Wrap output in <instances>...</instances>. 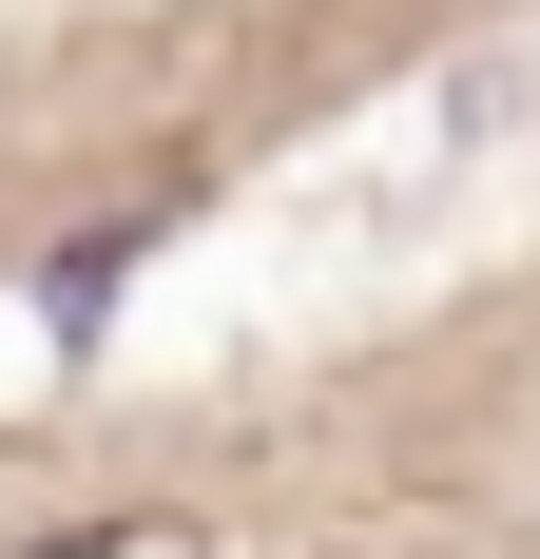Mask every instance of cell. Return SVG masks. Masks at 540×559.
Wrapping results in <instances>:
<instances>
[{
	"label": "cell",
	"instance_id": "1",
	"mask_svg": "<svg viewBox=\"0 0 540 559\" xmlns=\"http://www.w3.org/2000/svg\"><path fill=\"white\" fill-rule=\"evenodd\" d=\"M0 559H232L193 502H116V521H58V540H0Z\"/></svg>",
	"mask_w": 540,
	"mask_h": 559
}]
</instances>
